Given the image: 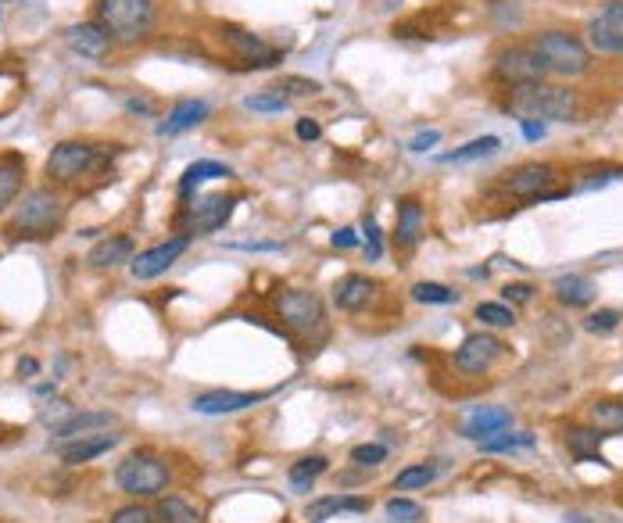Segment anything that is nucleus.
I'll return each mask as SVG.
<instances>
[{"mask_svg":"<svg viewBox=\"0 0 623 523\" xmlns=\"http://www.w3.org/2000/svg\"><path fill=\"white\" fill-rule=\"evenodd\" d=\"M4 434H8V430H4V423H0V441H4Z\"/></svg>","mask_w":623,"mask_h":523,"instance_id":"nucleus-52","label":"nucleus"},{"mask_svg":"<svg viewBox=\"0 0 623 523\" xmlns=\"http://www.w3.org/2000/svg\"><path fill=\"white\" fill-rule=\"evenodd\" d=\"M187 248H190V237H172V241L158 244V248H147V251H140V255H133L129 273L137 276V280H154V276H162Z\"/></svg>","mask_w":623,"mask_h":523,"instance_id":"nucleus-13","label":"nucleus"},{"mask_svg":"<svg viewBox=\"0 0 623 523\" xmlns=\"http://www.w3.org/2000/svg\"><path fill=\"white\" fill-rule=\"evenodd\" d=\"M384 255V244H380V226H376L373 215H366V258L376 262V258Z\"/></svg>","mask_w":623,"mask_h":523,"instance_id":"nucleus-43","label":"nucleus"},{"mask_svg":"<svg viewBox=\"0 0 623 523\" xmlns=\"http://www.w3.org/2000/svg\"><path fill=\"white\" fill-rule=\"evenodd\" d=\"M233 169L230 165H222V162H194L187 172H183V180H180V198L190 201L194 198V190L201 187V183H212V180H230Z\"/></svg>","mask_w":623,"mask_h":523,"instance_id":"nucleus-25","label":"nucleus"},{"mask_svg":"<svg viewBox=\"0 0 623 523\" xmlns=\"http://www.w3.org/2000/svg\"><path fill=\"white\" fill-rule=\"evenodd\" d=\"M126 112H133V115H154V104L144 101V97H129V101H126Z\"/></svg>","mask_w":623,"mask_h":523,"instance_id":"nucleus-49","label":"nucleus"},{"mask_svg":"<svg viewBox=\"0 0 623 523\" xmlns=\"http://www.w3.org/2000/svg\"><path fill=\"white\" fill-rule=\"evenodd\" d=\"M534 51L541 54V61H545V69L555 72V76H584L591 65V54L588 47H584L577 36L563 33V29H548V33H541L538 40H534Z\"/></svg>","mask_w":623,"mask_h":523,"instance_id":"nucleus-5","label":"nucleus"},{"mask_svg":"<svg viewBox=\"0 0 623 523\" xmlns=\"http://www.w3.org/2000/svg\"><path fill=\"white\" fill-rule=\"evenodd\" d=\"M158 516H162L165 523H201V516H197L183 498H162V502H158Z\"/></svg>","mask_w":623,"mask_h":523,"instance_id":"nucleus-37","label":"nucleus"},{"mask_svg":"<svg viewBox=\"0 0 623 523\" xmlns=\"http://www.w3.org/2000/svg\"><path fill=\"white\" fill-rule=\"evenodd\" d=\"M555 180H559V176H555V165L530 162V165H520L516 172L505 176V190H509L513 198L538 201L541 194H548V187H552Z\"/></svg>","mask_w":623,"mask_h":523,"instance_id":"nucleus-14","label":"nucleus"},{"mask_svg":"<svg viewBox=\"0 0 623 523\" xmlns=\"http://www.w3.org/2000/svg\"><path fill=\"white\" fill-rule=\"evenodd\" d=\"M115 427H119V416H115V412H72L69 420L51 430L54 434L51 445H58V441H76V438H94V434H108V430H115Z\"/></svg>","mask_w":623,"mask_h":523,"instance_id":"nucleus-17","label":"nucleus"},{"mask_svg":"<svg viewBox=\"0 0 623 523\" xmlns=\"http://www.w3.org/2000/svg\"><path fill=\"white\" fill-rule=\"evenodd\" d=\"M72 412H76V409H72L69 402H47V409L40 412V420L54 430V427H58V423H65V420H69Z\"/></svg>","mask_w":623,"mask_h":523,"instance_id":"nucleus-42","label":"nucleus"},{"mask_svg":"<svg viewBox=\"0 0 623 523\" xmlns=\"http://www.w3.org/2000/svg\"><path fill=\"white\" fill-rule=\"evenodd\" d=\"M97 22L115 43H140L154 33V0H97Z\"/></svg>","mask_w":623,"mask_h":523,"instance_id":"nucleus-3","label":"nucleus"},{"mask_svg":"<svg viewBox=\"0 0 623 523\" xmlns=\"http://www.w3.org/2000/svg\"><path fill=\"white\" fill-rule=\"evenodd\" d=\"M222 43L230 47L233 54H237L248 69H273V65H280L283 54L276 51L273 43H265L262 36L248 33V29H240V26H222Z\"/></svg>","mask_w":623,"mask_h":523,"instance_id":"nucleus-9","label":"nucleus"},{"mask_svg":"<svg viewBox=\"0 0 623 523\" xmlns=\"http://www.w3.org/2000/svg\"><path fill=\"white\" fill-rule=\"evenodd\" d=\"M620 312L616 309H598V312H591L588 319H584V330L588 334H609V330H616L620 326Z\"/></svg>","mask_w":623,"mask_h":523,"instance_id":"nucleus-39","label":"nucleus"},{"mask_svg":"<svg viewBox=\"0 0 623 523\" xmlns=\"http://www.w3.org/2000/svg\"><path fill=\"white\" fill-rule=\"evenodd\" d=\"M480 452L487 455H495V452H516V448H534V434L530 430H513V427H505L498 430V434H491V438L477 441Z\"/></svg>","mask_w":623,"mask_h":523,"instance_id":"nucleus-31","label":"nucleus"},{"mask_svg":"<svg viewBox=\"0 0 623 523\" xmlns=\"http://www.w3.org/2000/svg\"><path fill=\"white\" fill-rule=\"evenodd\" d=\"M545 72V61H541V54L534 47H509L495 61V76L509 86L538 83V79H545Z\"/></svg>","mask_w":623,"mask_h":523,"instance_id":"nucleus-10","label":"nucleus"},{"mask_svg":"<svg viewBox=\"0 0 623 523\" xmlns=\"http://www.w3.org/2000/svg\"><path fill=\"white\" fill-rule=\"evenodd\" d=\"M427 233V212L419 198H402L398 201V215H394V244L398 248H416Z\"/></svg>","mask_w":623,"mask_h":523,"instance_id":"nucleus-19","label":"nucleus"},{"mask_svg":"<svg viewBox=\"0 0 623 523\" xmlns=\"http://www.w3.org/2000/svg\"><path fill=\"white\" fill-rule=\"evenodd\" d=\"M326 470H330V459H326V455H305V459H298V463L287 470V481H291V488L298 491V495H305V491H312V484H316Z\"/></svg>","mask_w":623,"mask_h":523,"instance_id":"nucleus-28","label":"nucleus"},{"mask_svg":"<svg viewBox=\"0 0 623 523\" xmlns=\"http://www.w3.org/2000/svg\"><path fill=\"white\" fill-rule=\"evenodd\" d=\"M595 283L588 280V276H559L555 280V298L563 301V305H570V309H584V305H591L595 301Z\"/></svg>","mask_w":623,"mask_h":523,"instance_id":"nucleus-26","label":"nucleus"},{"mask_svg":"<svg viewBox=\"0 0 623 523\" xmlns=\"http://www.w3.org/2000/svg\"><path fill=\"white\" fill-rule=\"evenodd\" d=\"M61 219H65V201L54 190H29L11 215L8 237L11 241H43L58 230Z\"/></svg>","mask_w":623,"mask_h":523,"instance_id":"nucleus-2","label":"nucleus"},{"mask_svg":"<svg viewBox=\"0 0 623 523\" xmlns=\"http://www.w3.org/2000/svg\"><path fill=\"white\" fill-rule=\"evenodd\" d=\"M387 459V445H355L351 448V463L362 466V470H369V466H380Z\"/></svg>","mask_w":623,"mask_h":523,"instance_id":"nucleus-40","label":"nucleus"},{"mask_svg":"<svg viewBox=\"0 0 623 523\" xmlns=\"http://www.w3.org/2000/svg\"><path fill=\"white\" fill-rule=\"evenodd\" d=\"M273 309H276V316L291 326V330H298V334L323 330V323H326V309H323V301H319V294L301 291V287H287V291L276 294Z\"/></svg>","mask_w":623,"mask_h":523,"instance_id":"nucleus-6","label":"nucleus"},{"mask_svg":"<svg viewBox=\"0 0 623 523\" xmlns=\"http://www.w3.org/2000/svg\"><path fill=\"white\" fill-rule=\"evenodd\" d=\"M244 108L262 112V115H280L291 108V97L283 94V90H276V86H269V90H262V94H251L248 101H244Z\"/></svg>","mask_w":623,"mask_h":523,"instance_id":"nucleus-34","label":"nucleus"},{"mask_svg":"<svg viewBox=\"0 0 623 523\" xmlns=\"http://www.w3.org/2000/svg\"><path fill=\"white\" fill-rule=\"evenodd\" d=\"M477 319L487 326V330H509V326L516 323V309H509L505 301H480Z\"/></svg>","mask_w":623,"mask_h":523,"instance_id":"nucleus-33","label":"nucleus"},{"mask_svg":"<svg viewBox=\"0 0 623 523\" xmlns=\"http://www.w3.org/2000/svg\"><path fill=\"white\" fill-rule=\"evenodd\" d=\"M233 205H237V198H226V194H212V198H197V201H190V205H183L180 237H194V233L205 237V233L222 230V226L230 223Z\"/></svg>","mask_w":623,"mask_h":523,"instance_id":"nucleus-8","label":"nucleus"},{"mask_svg":"<svg viewBox=\"0 0 623 523\" xmlns=\"http://www.w3.org/2000/svg\"><path fill=\"white\" fill-rule=\"evenodd\" d=\"M208 101H180L169 112V119L158 122V137H176V133H187V129L201 126L208 119Z\"/></svg>","mask_w":623,"mask_h":523,"instance_id":"nucleus-24","label":"nucleus"},{"mask_svg":"<svg viewBox=\"0 0 623 523\" xmlns=\"http://www.w3.org/2000/svg\"><path fill=\"white\" fill-rule=\"evenodd\" d=\"M65 43H69V51L79 54L86 61H101L111 54V36L101 22H76V26L65 29Z\"/></svg>","mask_w":623,"mask_h":523,"instance_id":"nucleus-16","label":"nucleus"},{"mask_svg":"<svg viewBox=\"0 0 623 523\" xmlns=\"http://www.w3.org/2000/svg\"><path fill=\"white\" fill-rule=\"evenodd\" d=\"M294 133H298V140H305V144H312V140L323 137V126H319L312 115H301L298 126H294Z\"/></svg>","mask_w":623,"mask_h":523,"instance_id":"nucleus-45","label":"nucleus"},{"mask_svg":"<svg viewBox=\"0 0 623 523\" xmlns=\"http://www.w3.org/2000/svg\"><path fill=\"white\" fill-rule=\"evenodd\" d=\"M115 484L133 498H154L169 488V466L147 452H133L115 466Z\"/></svg>","mask_w":623,"mask_h":523,"instance_id":"nucleus-4","label":"nucleus"},{"mask_svg":"<svg viewBox=\"0 0 623 523\" xmlns=\"http://www.w3.org/2000/svg\"><path fill=\"white\" fill-rule=\"evenodd\" d=\"M108 523H154V513L147 506H126L111 516Z\"/></svg>","mask_w":623,"mask_h":523,"instance_id":"nucleus-44","label":"nucleus"},{"mask_svg":"<svg viewBox=\"0 0 623 523\" xmlns=\"http://www.w3.org/2000/svg\"><path fill=\"white\" fill-rule=\"evenodd\" d=\"M22 183H26V169L18 158H4L0 162V212H8L15 205V198L22 194Z\"/></svg>","mask_w":623,"mask_h":523,"instance_id":"nucleus-29","label":"nucleus"},{"mask_svg":"<svg viewBox=\"0 0 623 523\" xmlns=\"http://www.w3.org/2000/svg\"><path fill=\"white\" fill-rule=\"evenodd\" d=\"M505 427H513V412L505 409V405H477V409H470L466 420H462V438L484 441Z\"/></svg>","mask_w":623,"mask_h":523,"instance_id":"nucleus-18","label":"nucleus"},{"mask_svg":"<svg viewBox=\"0 0 623 523\" xmlns=\"http://www.w3.org/2000/svg\"><path fill=\"white\" fill-rule=\"evenodd\" d=\"M523 137H527V140H541V137H545V122H523Z\"/></svg>","mask_w":623,"mask_h":523,"instance_id":"nucleus-50","label":"nucleus"},{"mask_svg":"<svg viewBox=\"0 0 623 523\" xmlns=\"http://www.w3.org/2000/svg\"><path fill=\"white\" fill-rule=\"evenodd\" d=\"M412 298H416L419 305H455V301H459V291H452V287H444V283H434V280H419L416 287H412Z\"/></svg>","mask_w":623,"mask_h":523,"instance_id":"nucleus-35","label":"nucleus"},{"mask_svg":"<svg viewBox=\"0 0 623 523\" xmlns=\"http://www.w3.org/2000/svg\"><path fill=\"white\" fill-rule=\"evenodd\" d=\"M437 144H441V133H437V129H427V133H419V137L409 140V151L412 155H423V151H430V147H437Z\"/></svg>","mask_w":623,"mask_h":523,"instance_id":"nucleus-46","label":"nucleus"},{"mask_svg":"<svg viewBox=\"0 0 623 523\" xmlns=\"http://www.w3.org/2000/svg\"><path fill=\"white\" fill-rule=\"evenodd\" d=\"M36 369H40V366H36V359H22V362H18V373H22V377H33Z\"/></svg>","mask_w":623,"mask_h":523,"instance_id":"nucleus-51","label":"nucleus"},{"mask_svg":"<svg viewBox=\"0 0 623 523\" xmlns=\"http://www.w3.org/2000/svg\"><path fill=\"white\" fill-rule=\"evenodd\" d=\"M276 90H287V97H312V94H319V90H323V86L316 83V79H301V76H287L283 79L280 86H276Z\"/></svg>","mask_w":623,"mask_h":523,"instance_id":"nucleus-41","label":"nucleus"},{"mask_svg":"<svg viewBox=\"0 0 623 523\" xmlns=\"http://www.w3.org/2000/svg\"><path fill=\"white\" fill-rule=\"evenodd\" d=\"M502 352H505V344L498 341L495 334H487V330L484 334H470L459 344V352H455V366H459L462 373H487Z\"/></svg>","mask_w":623,"mask_h":523,"instance_id":"nucleus-12","label":"nucleus"},{"mask_svg":"<svg viewBox=\"0 0 623 523\" xmlns=\"http://www.w3.org/2000/svg\"><path fill=\"white\" fill-rule=\"evenodd\" d=\"M505 108L520 115V122H570L577 115V94L566 90V86L538 79V83L509 86V104Z\"/></svg>","mask_w":623,"mask_h":523,"instance_id":"nucleus-1","label":"nucleus"},{"mask_svg":"<svg viewBox=\"0 0 623 523\" xmlns=\"http://www.w3.org/2000/svg\"><path fill=\"white\" fill-rule=\"evenodd\" d=\"M94 269H119L126 262H133V237L126 233H115V237H104V241L94 244L90 258H86Z\"/></svg>","mask_w":623,"mask_h":523,"instance_id":"nucleus-23","label":"nucleus"},{"mask_svg":"<svg viewBox=\"0 0 623 523\" xmlns=\"http://www.w3.org/2000/svg\"><path fill=\"white\" fill-rule=\"evenodd\" d=\"M262 398H269V391H205V395H194L190 409L201 412V416H233V412H244L251 405H258Z\"/></svg>","mask_w":623,"mask_h":523,"instance_id":"nucleus-15","label":"nucleus"},{"mask_svg":"<svg viewBox=\"0 0 623 523\" xmlns=\"http://www.w3.org/2000/svg\"><path fill=\"white\" fill-rule=\"evenodd\" d=\"M119 438H122V434H111V430H108V434H94V438L58 441V445H51V448H58V455L69 466H79V463H90V459H97V455L111 452V448L119 445Z\"/></svg>","mask_w":623,"mask_h":523,"instance_id":"nucleus-21","label":"nucleus"},{"mask_svg":"<svg viewBox=\"0 0 623 523\" xmlns=\"http://www.w3.org/2000/svg\"><path fill=\"white\" fill-rule=\"evenodd\" d=\"M437 477V466L430 463H416V466H405L398 477H394V491H412V488H427L430 481Z\"/></svg>","mask_w":623,"mask_h":523,"instance_id":"nucleus-36","label":"nucleus"},{"mask_svg":"<svg viewBox=\"0 0 623 523\" xmlns=\"http://www.w3.org/2000/svg\"><path fill=\"white\" fill-rule=\"evenodd\" d=\"M387 520H394V523H419V520H427V513H423V506H419V502H409V498H391V502H387Z\"/></svg>","mask_w":623,"mask_h":523,"instance_id":"nucleus-38","label":"nucleus"},{"mask_svg":"<svg viewBox=\"0 0 623 523\" xmlns=\"http://www.w3.org/2000/svg\"><path fill=\"white\" fill-rule=\"evenodd\" d=\"M355 244H359V233L351 230V226H344V230H337V233H333V248L348 251V248H355Z\"/></svg>","mask_w":623,"mask_h":523,"instance_id":"nucleus-48","label":"nucleus"},{"mask_svg":"<svg viewBox=\"0 0 623 523\" xmlns=\"http://www.w3.org/2000/svg\"><path fill=\"white\" fill-rule=\"evenodd\" d=\"M498 147H502V140L498 137H477V140H470V144H462V147H455V151H448V155H441V162L444 165L480 162V158L498 155Z\"/></svg>","mask_w":623,"mask_h":523,"instance_id":"nucleus-30","label":"nucleus"},{"mask_svg":"<svg viewBox=\"0 0 623 523\" xmlns=\"http://www.w3.org/2000/svg\"><path fill=\"white\" fill-rule=\"evenodd\" d=\"M591 427L598 430V434H606V438H616V434H623V402H595L591 405Z\"/></svg>","mask_w":623,"mask_h":523,"instance_id":"nucleus-32","label":"nucleus"},{"mask_svg":"<svg viewBox=\"0 0 623 523\" xmlns=\"http://www.w3.org/2000/svg\"><path fill=\"white\" fill-rule=\"evenodd\" d=\"M502 298L505 301H516V305H523V301L534 298V287H530V283H505V287H502Z\"/></svg>","mask_w":623,"mask_h":523,"instance_id":"nucleus-47","label":"nucleus"},{"mask_svg":"<svg viewBox=\"0 0 623 523\" xmlns=\"http://www.w3.org/2000/svg\"><path fill=\"white\" fill-rule=\"evenodd\" d=\"M588 43L598 54H623V0H606V8L591 18Z\"/></svg>","mask_w":623,"mask_h":523,"instance_id":"nucleus-11","label":"nucleus"},{"mask_svg":"<svg viewBox=\"0 0 623 523\" xmlns=\"http://www.w3.org/2000/svg\"><path fill=\"white\" fill-rule=\"evenodd\" d=\"M373 294H376V283L362 273H348L333 283V301H337L341 312H362L373 301Z\"/></svg>","mask_w":623,"mask_h":523,"instance_id":"nucleus-20","label":"nucleus"},{"mask_svg":"<svg viewBox=\"0 0 623 523\" xmlns=\"http://www.w3.org/2000/svg\"><path fill=\"white\" fill-rule=\"evenodd\" d=\"M602 441H606V434H598L595 427H570L566 430V445H570V452L581 459V463H606L602 459Z\"/></svg>","mask_w":623,"mask_h":523,"instance_id":"nucleus-27","label":"nucleus"},{"mask_svg":"<svg viewBox=\"0 0 623 523\" xmlns=\"http://www.w3.org/2000/svg\"><path fill=\"white\" fill-rule=\"evenodd\" d=\"M366 509H369V502L362 495H323V498H312L305 506V520L326 523L337 513H366Z\"/></svg>","mask_w":623,"mask_h":523,"instance_id":"nucleus-22","label":"nucleus"},{"mask_svg":"<svg viewBox=\"0 0 623 523\" xmlns=\"http://www.w3.org/2000/svg\"><path fill=\"white\" fill-rule=\"evenodd\" d=\"M94 165H97L94 144H86V140H61V144H54L51 155H47L43 172H47L54 183H76V180H83Z\"/></svg>","mask_w":623,"mask_h":523,"instance_id":"nucleus-7","label":"nucleus"}]
</instances>
